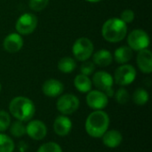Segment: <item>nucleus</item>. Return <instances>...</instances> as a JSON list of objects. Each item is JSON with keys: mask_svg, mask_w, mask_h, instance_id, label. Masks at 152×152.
<instances>
[{"mask_svg": "<svg viewBox=\"0 0 152 152\" xmlns=\"http://www.w3.org/2000/svg\"><path fill=\"white\" fill-rule=\"evenodd\" d=\"M110 117L103 110H94L86 119L85 129L93 138H102L110 126Z\"/></svg>", "mask_w": 152, "mask_h": 152, "instance_id": "f257e3e1", "label": "nucleus"}, {"mask_svg": "<svg viewBox=\"0 0 152 152\" xmlns=\"http://www.w3.org/2000/svg\"><path fill=\"white\" fill-rule=\"evenodd\" d=\"M10 114L17 120L21 122H28L32 119L36 112L34 102L28 97H14L9 103Z\"/></svg>", "mask_w": 152, "mask_h": 152, "instance_id": "f03ea898", "label": "nucleus"}, {"mask_svg": "<svg viewBox=\"0 0 152 152\" xmlns=\"http://www.w3.org/2000/svg\"><path fill=\"white\" fill-rule=\"evenodd\" d=\"M127 33L126 24L119 18H110L107 20L102 28L103 38L110 43L122 41Z\"/></svg>", "mask_w": 152, "mask_h": 152, "instance_id": "7ed1b4c3", "label": "nucleus"}, {"mask_svg": "<svg viewBox=\"0 0 152 152\" xmlns=\"http://www.w3.org/2000/svg\"><path fill=\"white\" fill-rule=\"evenodd\" d=\"M92 84L97 88V90L103 92L108 98H111L114 96L115 94V91L113 89L114 79L110 73L102 70L95 72L93 76Z\"/></svg>", "mask_w": 152, "mask_h": 152, "instance_id": "20e7f679", "label": "nucleus"}, {"mask_svg": "<svg viewBox=\"0 0 152 152\" xmlns=\"http://www.w3.org/2000/svg\"><path fill=\"white\" fill-rule=\"evenodd\" d=\"M79 99L72 94H66L61 95L56 102L57 110L61 115L69 116L74 114L79 108Z\"/></svg>", "mask_w": 152, "mask_h": 152, "instance_id": "39448f33", "label": "nucleus"}, {"mask_svg": "<svg viewBox=\"0 0 152 152\" xmlns=\"http://www.w3.org/2000/svg\"><path fill=\"white\" fill-rule=\"evenodd\" d=\"M72 53L79 61H87L94 53L93 42L87 37H80L77 39L72 46Z\"/></svg>", "mask_w": 152, "mask_h": 152, "instance_id": "423d86ee", "label": "nucleus"}, {"mask_svg": "<svg viewBox=\"0 0 152 152\" xmlns=\"http://www.w3.org/2000/svg\"><path fill=\"white\" fill-rule=\"evenodd\" d=\"M136 75V69L134 66L129 64H122L116 69L113 79L117 85L126 86L131 85L135 80Z\"/></svg>", "mask_w": 152, "mask_h": 152, "instance_id": "0eeeda50", "label": "nucleus"}, {"mask_svg": "<svg viewBox=\"0 0 152 152\" xmlns=\"http://www.w3.org/2000/svg\"><path fill=\"white\" fill-rule=\"evenodd\" d=\"M37 26V18L30 12H26L19 17L15 24V28L18 34L27 36L33 33Z\"/></svg>", "mask_w": 152, "mask_h": 152, "instance_id": "6e6552de", "label": "nucleus"}, {"mask_svg": "<svg viewBox=\"0 0 152 152\" xmlns=\"http://www.w3.org/2000/svg\"><path fill=\"white\" fill-rule=\"evenodd\" d=\"M127 43L132 50L139 52L149 47L150 37L142 29H134L128 35Z\"/></svg>", "mask_w": 152, "mask_h": 152, "instance_id": "1a4fd4ad", "label": "nucleus"}, {"mask_svg": "<svg viewBox=\"0 0 152 152\" xmlns=\"http://www.w3.org/2000/svg\"><path fill=\"white\" fill-rule=\"evenodd\" d=\"M86 101L87 106L94 110H102L109 103V98L100 90H91L88 92Z\"/></svg>", "mask_w": 152, "mask_h": 152, "instance_id": "9d476101", "label": "nucleus"}, {"mask_svg": "<svg viewBox=\"0 0 152 152\" xmlns=\"http://www.w3.org/2000/svg\"><path fill=\"white\" fill-rule=\"evenodd\" d=\"M26 134L34 141H41L47 135V126L41 120H29L26 126Z\"/></svg>", "mask_w": 152, "mask_h": 152, "instance_id": "9b49d317", "label": "nucleus"}, {"mask_svg": "<svg viewBox=\"0 0 152 152\" xmlns=\"http://www.w3.org/2000/svg\"><path fill=\"white\" fill-rule=\"evenodd\" d=\"M64 91L63 84L57 79L50 78L46 80L42 86L43 94L50 98H55L60 96Z\"/></svg>", "mask_w": 152, "mask_h": 152, "instance_id": "f8f14e48", "label": "nucleus"}, {"mask_svg": "<svg viewBox=\"0 0 152 152\" xmlns=\"http://www.w3.org/2000/svg\"><path fill=\"white\" fill-rule=\"evenodd\" d=\"M72 121L68 116L60 115L53 122V131L58 136H67L72 130Z\"/></svg>", "mask_w": 152, "mask_h": 152, "instance_id": "ddd939ff", "label": "nucleus"}, {"mask_svg": "<svg viewBox=\"0 0 152 152\" xmlns=\"http://www.w3.org/2000/svg\"><path fill=\"white\" fill-rule=\"evenodd\" d=\"M3 46L7 53H18L23 46V39L21 35L18 33H11L7 35L3 42Z\"/></svg>", "mask_w": 152, "mask_h": 152, "instance_id": "4468645a", "label": "nucleus"}, {"mask_svg": "<svg viewBox=\"0 0 152 152\" xmlns=\"http://www.w3.org/2000/svg\"><path fill=\"white\" fill-rule=\"evenodd\" d=\"M137 65L140 70L145 74H151L152 72V53L147 48L138 52L136 57Z\"/></svg>", "mask_w": 152, "mask_h": 152, "instance_id": "2eb2a0df", "label": "nucleus"}, {"mask_svg": "<svg viewBox=\"0 0 152 152\" xmlns=\"http://www.w3.org/2000/svg\"><path fill=\"white\" fill-rule=\"evenodd\" d=\"M103 144L110 149H116L123 142V135L118 130H107L102 136Z\"/></svg>", "mask_w": 152, "mask_h": 152, "instance_id": "dca6fc26", "label": "nucleus"}, {"mask_svg": "<svg viewBox=\"0 0 152 152\" xmlns=\"http://www.w3.org/2000/svg\"><path fill=\"white\" fill-rule=\"evenodd\" d=\"M113 56L111 53L106 49H101L93 53V62L100 67H108L112 63Z\"/></svg>", "mask_w": 152, "mask_h": 152, "instance_id": "f3484780", "label": "nucleus"}, {"mask_svg": "<svg viewBox=\"0 0 152 152\" xmlns=\"http://www.w3.org/2000/svg\"><path fill=\"white\" fill-rule=\"evenodd\" d=\"M74 86L78 92L86 94L92 90L93 84H92V80L89 78L88 76L79 74L76 76L74 79Z\"/></svg>", "mask_w": 152, "mask_h": 152, "instance_id": "a211bd4d", "label": "nucleus"}, {"mask_svg": "<svg viewBox=\"0 0 152 152\" xmlns=\"http://www.w3.org/2000/svg\"><path fill=\"white\" fill-rule=\"evenodd\" d=\"M133 58V50L129 46H120L115 53L113 59L119 64H126Z\"/></svg>", "mask_w": 152, "mask_h": 152, "instance_id": "6ab92c4d", "label": "nucleus"}, {"mask_svg": "<svg viewBox=\"0 0 152 152\" xmlns=\"http://www.w3.org/2000/svg\"><path fill=\"white\" fill-rule=\"evenodd\" d=\"M77 68V63L71 57H63L58 62V69L65 74L72 73Z\"/></svg>", "mask_w": 152, "mask_h": 152, "instance_id": "aec40b11", "label": "nucleus"}, {"mask_svg": "<svg viewBox=\"0 0 152 152\" xmlns=\"http://www.w3.org/2000/svg\"><path fill=\"white\" fill-rule=\"evenodd\" d=\"M149 99V93L144 88H137L133 94V102L138 106H143L147 104Z\"/></svg>", "mask_w": 152, "mask_h": 152, "instance_id": "412c9836", "label": "nucleus"}, {"mask_svg": "<svg viewBox=\"0 0 152 152\" xmlns=\"http://www.w3.org/2000/svg\"><path fill=\"white\" fill-rule=\"evenodd\" d=\"M14 149L13 140L9 135L0 133V152H13Z\"/></svg>", "mask_w": 152, "mask_h": 152, "instance_id": "4be33fe9", "label": "nucleus"}, {"mask_svg": "<svg viewBox=\"0 0 152 152\" xmlns=\"http://www.w3.org/2000/svg\"><path fill=\"white\" fill-rule=\"evenodd\" d=\"M10 133L13 137L20 138L23 135L26 134V126L24 125V122L21 121H15L9 126Z\"/></svg>", "mask_w": 152, "mask_h": 152, "instance_id": "5701e85b", "label": "nucleus"}, {"mask_svg": "<svg viewBox=\"0 0 152 152\" xmlns=\"http://www.w3.org/2000/svg\"><path fill=\"white\" fill-rule=\"evenodd\" d=\"M113 97H115L116 102L120 105H125L130 101V94L128 91L124 87H120L119 89H118V91L115 92Z\"/></svg>", "mask_w": 152, "mask_h": 152, "instance_id": "b1692460", "label": "nucleus"}, {"mask_svg": "<svg viewBox=\"0 0 152 152\" xmlns=\"http://www.w3.org/2000/svg\"><path fill=\"white\" fill-rule=\"evenodd\" d=\"M37 152H63L60 144L54 142H48L43 143L38 149Z\"/></svg>", "mask_w": 152, "mask_h": 152, "instance_id": "393cba45", "label": "nucleus"}, {"mask_svg": "<svg viewBox=\"0 0 152 152\" xmlns=\"http://www.w3.org/2000/svg\"><path fill=\"white\" fill-rule=\"evenodd\" d=\"M11 125V116L5 110H0V133L9 129Z\"/></svg>", "mask_w": 152, "mask_h": 152, "instance_id": "a878e982", "label": "nucleus"}, {"mask_svg": "<svg viewBox=\"0 0 152 152\" xmlns=\"http://www.w3.org/2000/svg\"><path fill=\"white\" fill-rule=\"evenodd\" d=\"M49 0H29L28 6L35 12H40L48 5Z\"/></svg>", "mask_w": 152, "mask_h": 152, "instance_id": "bb28decb", "label": "nucleus"}, {"mask_svg": "<svg viewBox=\"0 0 152 152\" xmlns=\"http://www.w3.org/2000/svg\"><path fill=\"white\" fill-rule=\"evenodd\" d=\"M94 70H95V64L93 61H90L88 60L83 61V64L80 67L81 74L88 76V77L92 75L94 72Z\"/></svg>", "mask_w": 152, "mask_h": 152, "instance_id": "cd10ccee", "label": "nucleus"}, {"mask_svg": "<svg viewBox=\"0 0 152 152\" xmlns=\"http://www.w3.org/2000/svg\"><path fill=\"white\" fill-rule=\"evenodd\" d=\"M120 20H123L126 24L133 22L134 20V11H132L130 9H126V10L123 11L121 12V15H120Z\"/></svg>", "mask_w": 152, "mask_h": 152, "instance_id": "c85d7f7f", "label": "nucleus"}, {"mask_svg": "<svg viewBox=\"0 0 152 152\" xmlns=\"http://www.w3.org/2000/svg\"><path fill=\"white\" fill-rule=\"evenodd\" d=\"M86 1L90 2V3H98V2H100V1H102V0H86Z\"/></svg>", "mask_w": 152, "mask_h": 152, "instance_id": "c756f323", "label": "nucleus"}, {"mask_svg": "<svg viewBox=\"0 0 152 152\" xmlns=\"http://www.w3.org/2000/svg\"><path fill=\"white\" fill-rule=\"evenodd\" d=\"M1 90H2V85H1V83H0V93H1Z\"/></svg>", "mask_w": 152, "mask_h": 152, "instance_id": "7c9ffc66", "label": "nucleus"}]
</instances>
